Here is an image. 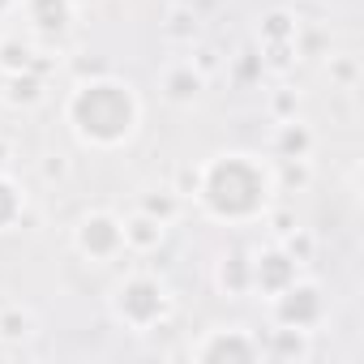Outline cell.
<instances>
[{
  "instance_id": "9",
  "label": "cell",
  "mask_w": 364,
  "mask_h": 364,
  "mask_svg": "<svg viewBox=\"0 0 364 364\" xmlns=\"http://www.w3.org/2000/svg\"><path fill=\"white\" fill-rule=\"evenodd\" d=\"M22 14H26V22H31V31L35 35H43V39H60L69 26H73V5L69 0H22Z\"/></svg>"
},
{
  "instance_id": "7",
  "label": "cell",
  "mask_w": 364,
  "mask_h": 364,
  "mask_svg": "<svg viewBox=\"0 0 364 364\" xmlns=\"http://www.w3.org/2000/svg\"><path fill=\"white\" fill-rule=\"evenodd\" d=\"M189 355L193 360H257L262 343H253L245 326H219L198 347H189Z\"/></svg>"
},
{
  "instance_id": "18",
  "label": "cell",
  "mask_w": 364,
  "mask_h": 364,
  "mask_svg": "<svg viewBox=\"0 0 364 364\" xmlns=\"http://www.w3.org/2000/svg\"><path fill=\"white\" fill-rule=\"evenodd\" d=\"M137 210L154 215L159 223H171V219H176V210H180V193H176V189H154V193H146V198H141V206H137Z\"/></svg>"
},
{
  "instance_id": "19",
  "label": "cell",
  "mask_w": 364,
  "mask_h": 364,
  "mask_svg": "<svg viewBox=\"0 0 364 364\" xmlns=\"http://www.w3.org/2000/svg\"><path fill=\"white\" fill-rule=\"evenodd\" d=\"M257 35H262V43H266V48H270V43H296V22H291V14H283V9H279V14H270V18H266V26H262Z\"/></svg>"
},
{
  "instance_id": "11",
  "label": "cell",
  "mask_w": 364,
  "mask_h": 364,
  "mask_svg": "<svg viewBox=\"0 0 364 364\" xmlns=\"http://www.w3.org/2000/svg\"><path fill=\"white\" fill-rule=\"evenodd\" d=\"M5 103L9 107H35L43 103V73L39 69H22L5 77Z\"/></svg>"
},
{
  "instance_id": "24",
  "label": "cell",
  "mask_w": 364,
  "mask_h": 364,
  "mask_svg": "<svg viewBox=\"0 0 364 364\" xmlns=\"http://www.w3.org/2000/svg\"><path fill=\"white\" fill-rule=\"evenodd\" d=\"M69 5H73V9H86V5H95V0H69Z\"/></svg>"
},
{
  "instance_id": "1",
  "label": "cell",
  "mask_w": 364,
  "mask_h": 364,
  "mask_svg": "<svg viewBox=\"0 0 364 364\" xmlns=\"http://www.w3.org/2000/svg\"><path fill=\"white\" fill-rule=\"evenodd\" d=\"M270 193H274V171L245 150L215 154L210 163L198 167L193 198L210 219L223 223H249L270 215Z\"/></svg>"
},
{
  "instance_id": "22",
  "label": "cell",
  "mask_w": 364,
  "mask_h": 364,
  "mask_svg": "<svg viewBox=\"0 0 364 364\" xmlns=\"http://www.w3.org/2000/svg\"><path fill=\"white\" fill-rule=\"evenodd\" d=\"M9 159H14V141L0 137V167H9Z\"/></svg>"
},
{
  "instance_id": "6",
  "label": "cell",
  "mask_w": 364,
  "mask_h": 364,
  "mask_svg": "<svg viewBox=\"0 0 364 364\" xmlns=\"http://www.w3.org/2000/svg\"><path fill=\"white\" fill-rule=\"evenodd\" d=\"M317 317H321V287H317V283L291 279V283L274 296V321H279V326L309 330Z\"/></svg>"
},
{
  "instance_id": "20",
  "label": "cell",
  "mask_w": 364,
  "mask_h": 364,
  "mask_svg": "<svg viewBox=\"0 0 364 364\" xmlns=\"http://www.w3.org/2000/svg\"><path fill=\"white\" fill-rule=\"evenodd\" d=\"M43 176H48V180H60V176H69V163H65V154H48V159H43Z\"/></svg>"
},
{
  "instance_id": "3",
  "label": "cell",
  "mask_w": 364,
  "mask_h": 364,
  "mask_svg": "<svg viewBox=\"0 0 364 364\" xmlns=\"http://www.w3.org/2000/svg\"><path fill=\"white\" fill-rule=\"evenodd\" d=\"M171 313V291L159 274H146V270H133L116 283L112 291V317L120 326H129L133 334H146L154 330L163 317Z\"/></svg>"
},
{
  "instance_id": "2",
  "label": "cell",
  "mask_w": 364,
  "mask_h": 364,
  "mask_svg": "<svg viewBox=\"0 0 364 364\" xmlns=\"http://www.w3.org/2000/svg\"><path fill=\"white\" fill-rule=\"evenodd\" d=\"M65 120L69 129L77 133L82 146H95V150H120L137 137V124H141V99L129 82L112 77V73H99V77H82L73 90H69V103H65Z\"/></svg>"
},
{
  "instance_id": "4",
  "label": "cell",
  "mask_w": 364,
  "mask_h": 364,
  "mask_svg": "<svg viewBox=\"0 0 364 364\" xmlns=\"http://www.w3.org/2000/svg\"><path fill=\"white\" fill-rule=\"evenodd\" d=\"M73 245L82 257L90 262H116L124 249V219H116L112 210H86L73 228Z\"/></svg>"
},
{
  "instance_id": "16",
  "label": "cell",
  "mask_w": 364,
  "mask_h": 364,
  "mask_svg": "<svg viewBox=\"0 0 364 364\" xmlns=\"http://www.w3.org/2000/svg\"><path fill=\"white\" fill-rule=\"evenodd\" d=\"M22 69H35V48L22 43L18 35H5L0 39V73H22Z\"/></svg>"
},
{
  "instance_id": "5",
  "label": "cell",
  "mask_w": 364,
  "mask_h": 364,
  "mask_svg": "<svg viewBox=\"0 0 364 364\" xmlns=\"http://www.w3.org/2000/svg\"><path fill=\"white\" fill-rule=\"evenodd\" d=\"M291 279H300V274H296V257L283 245H270L249 262V291H262L266 300H274Z\"/></svg>"
},
{
  "instance_id": "14",
  "label": "cell",
  "mask_w": 364,
  "mask_h": 364,
  "mask_svg": "<svg viewBox=\"0 0 364 364\" xmlns=\"http://www.w3.org/2000/svg\"><path fill=\"white\" fill-rule=\"evenodd\" d=\"M35 330H39V321H35V313L26 304H5L0 309V338L5 343H26Z\"/></svg>"
},
{
  "instance_id": "12",
  "label": "cell",
  "mask_w": 364,
  "mask_h": 364,
  "mask_svg": "<svg viewBox=\"0 0 364 364\" xmlns=\"http://www.w3.org/2000/svg\"><path fill=\"white\" fill-rule=\"evenodd\" d=\"M159 31H163V39H167V43H193V39L202 35V18H198V9H193V5H171Z\"/></svg>"
},
{
  "instance_id": "10",
  "label": "cell",
  "mask_w": 364,
  "mask_h": 364,
  "mask_svg": "<svg viewBox=\"0 0 364 364\" xmlns=\"http://www.w3.org/2000/svg\"><path fill=\"white\" fill-rule=\"evenodd\" d=\"M163 236H167V223H159V219L146 215V210H137L133 219H124V249H133V253H150V249H159Z\"/></svg>"
},
{
  "instance_id": "23",
  "label": "cell",
  "mask_w": 364,
  "mask_h": 364,
  "mask_svg": "<svg viewBox=\"0 0 364 364\" xmlns=\"http://www.w3.org/2000/svg\"><path fill=\"white\" fill-rule=\"evenodd\" d=\"M14 9H18V0H0V18H9Z\"/></svg>"
},
{
  "instance_id": "17",
  "label": "cell",
  "mask_w": 364,
  "mask_h": 364,
  "mask_svg": "<svg viewBox=\"0 0 364 364\" xmlns=\"http://www.w3.org/2000/svg\"><path fill=\"white\" fill-rule=\"evenodd\" d=\"M219 287L228 296H245L249 291V257L245 253H232L219 262Z\"/></svg>"
},
{
  "instance_id": "8",
  "label": "cell",
  "mask_w": 364,
  "mask_h": 364,
  "mask_svg": "<svg viewBox=\"0 0 364 364\" xmlns=\"http://www.w3.org/2000/svg\"><path fill=\"white\" fill-rule=\"evenodd\" d=\"M159 90H163V99L176 103V107H193V103L202 99V90H206V73H202L193 60H171V65L159 73Z\"/></svg>"
},
{
  "instance_id": "15",
  "label": "cell",
  "mask_w": 364,
  "mask_h": 364,
  "mask_svg": "<svg viewBox=\"0 0 364 364\" xmlns=\"http://www.w3.org/2000/svg\"><path fill=\"white\" fill-rule=\"evenodd\" d=\"M309 146H313V137H309V129L296 116L279 124V137H274V154L279 159H309Z\"/></svg>"
},
{
  "instance_id": "13",
  "label": "cell",
  "mask_w": 364,
  "mask_h": 364,
  "mask_svg": "<svg viewBox=\"0 0 364 364\" xmlns=\"http://www.w3.org/2000/svg\"><path fill=\"white\" fill-rule=\"evenodd\" d=\"M22 215H26V193L18 189V180H14L5 167H0V232L18 228Z\"/></svg>"
},
{
  "instance_id": "21",
  "label": "cell",
  "mask_w": 364,
  "mask_h": 364,
  "mask_svg": "<svg viewBox=\"0 0 364 364\" xmlns=\"http://www.w3.org/2000/svg\"><path fill=\"white\" fill-rule=\"evenodd\" d=\"M291 112H296V99H291L287 90L274 95V116H279V120H291Z\"/></svg>"
}]
</instances>
